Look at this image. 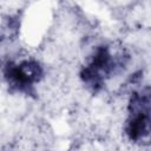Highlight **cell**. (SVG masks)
I'll list each match as a JSON object with an SVG mask.
<instances>
[{"label": "cell", "mask_w": 151, "mask_h": 151, "mask_svg": "<svg viewBox=\"0 0 151 151\" xmlns=\"http://www.w3.org/2000/svg\"><path fill=\"white\" fill-rule=\"evenodd\" d=\"M151 131V92L150 86L133 91L127 104L125 134L133 143L149 144Z\"/></svg>", "instance_id": "cell-2"}, {"label": "cell", "mask_w": 151, "mask_h": 151, "mask_svg": "<svg viewBox=\"0 0 151 151\" xmlns=\"http://www.w3.org/2000/svg\"><path fill=\"white\" fill-rule=\"evenodd\" d=\"M2 73L12 92L32 96L35 94V85L44 77V68L38 60L25 59L21 61H7Z\"/></svg>", "instance_id": "cell-3"}, {"label": "cell", "mask_w": 151, "mask_h": 151, "mask_svg": "<svg viewBox=\"0 0 151 151\" xmlns=\"http://www.w3.org/2000/svg\"><path fill=\"white\" fill-rule=\"evenodd\" d=\"M127 60L129 57L124 52L114 53L109 45H100L80 70V79L92 93H98L107 80L126 66Z\"/></svg>", "instance_id": "cell-1"}]
</instances>
